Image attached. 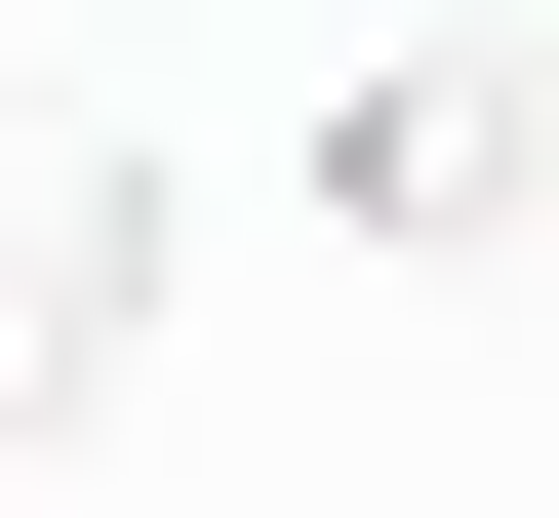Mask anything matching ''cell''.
Segmentation results:
<instances>
[{
	"label": "cell",
	"instance_id": "cell-1",
	"mask_svg": "<svg viewBox=\"0 0 559 518\" xmlns=\"http://www.w3.org/2000/svg\"><path fill=\"white\" fill-rule=\"evenodd\" d=\"M280 200H320V240H400V279H479V240H559V40H520V0H400L360 81L280 120Z\"/></svg>",
	"mask_w": 559,
	"mask_h": 518
}]
</instances>
